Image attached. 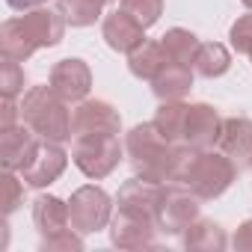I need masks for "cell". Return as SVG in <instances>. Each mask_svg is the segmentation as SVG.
I'll use <instances>...</instances> for the list:
<instances>
[{
  "label": "cell",
  "mask_w": 252,
  "mask_h": 252,
  "mask_svg": "<svg viewBox=\"0 0 252 252\" xmlns=\"http://www.w3.org/2000/svg\"><path fill=\"white\" fill-rule=\"evenodd\" d=\"M237 178V166L225 152L214 149H193L187 143H175L172 152V172L169 181L184 184L190 193H196L202 202L220 199L231 181Z\"/></svg>",
  "instance_id": "cell-1"
},
{
  "label": "cell",
  "mask_w": 252,
  "mask_h": 252,
  "mask_svg": "<svg viewBox=\"0 0 252 252\" xmlns=\"http://www.w3.org/2000/svg\"><path fill=\"white\" fill-rule=\"evenodd\" d=\"M65 15L48 6L30 9L18 18H9L0 27V54L6 60H30L39 48H54L65 36Z\"/></svg>",
  "instance_id": "cell-2"
},
{
  "label": "cell",
  "mask_w": 252,
  "mask_h": 252,
  "mask_svg": "<svg viewBox=\"0 0 252 252\" xmlns=\"http://www.w3.org/2000/svg\"><path fill=\"white\" fill-rule=\"evenodd\" d=\"M21 122L30 125L39 140L65 143L71 140V110L63 95L54 92V86H33L24 92L21 101Z\"/></svg>",
  "instance_id": "cell-3"
},
{
  "label": "cell",
  "mask_w": 252,
  "mask_h": 252,
  "mask_svg": "<svg viewBox=\"0 0 252 252\" xmlns=\"http://www.w3.org/2000/svg\"><path fill=\"white\" fill-rule=\"evenodd\" d=\"M125 152H128V160H131L137 178L155 181V184H166L169 181L175 143H169L155 128V122L131 128L128 137H125Z\"/></svg>",
  "instance_id": "cell-4"
},
{
  "label": "cell",
  "mask_w": 252,
  "mask_h": 252,
  "mask_svg": "<svg viewBox=\"0 0 252 252\" xmlns=\"http://www.w3.org/2000/svg\"><path fill=\"white\" fill-rule=\"evenodd\" d=\"M71 160L74 166L86 175V178H107L119 160H122V143L119 134H89V137H74V149H71Z\"/></svg>",
  "instance_id": "cell-5"
},
{
  "label": "cell",
  "mask_w": 252,
  "mask_h": 252,
  "mask_svg": "<svg viewBox=\"0 0 252 252\" xmlns=\"http://www.w3.org/2000/svg\"><path fill=\"white\" fill-rule=\"evenodd\" d=\"M68 217H71V228L80 234H95L101 228L110 225L113 220V199L107 196V190L86 184L77 187L68 199Z\"/></svg>",
  "instance_id": "cell-6"
},
{
  "label": "cell",
  "mask_w": 252,
  "mask_h": 252,
  "mask_svg": "<svg viewBox=\"0 0 252 252\" xmlns=\"http://www.w3.org/2000/svg\"><path fill=\"white\" fill-rule=\"evenodd\" d=\"M160 231L158 217L140 208L119 205L116 217L110 220V240L119 249H146L155 246V234Z\"/></svg>",
  "instance_id": "cell-7"
},
{
  "label": "cell",
  "mask_w": 252,
  "mask_h": 252,
  "mask_svg": "<svg viewBox=\"0 0 252 252\" xmlns=\"http://www.w3.org/2000/svg\"><path fill=\"white\" fill-rule=\"evenodd\" d=\"M199 196L190 193L184 184L166 181L158 205V225L163 234H184L199 220Z\"/></svg>",
  "instance_id": "cell-8"
},
{
  "label": "cell",
  "mask_w": 252,
  "mask_h": 252,
  "mask_svg": "<svg viewBox=\"0 0 252 252\" xmlns=\"http://www.w3.org/2000/svg\"><path fill=\"white\" fill-rule=\"evenodd\" d=\"M122 131V116L110 101L101 98H83L77 110L71 113V134L89 137V134H119ZM71 137V140H74Z\"/></svg>",
  "instance_id": "cell-9"
},
{
  "label": "cell",
  "mask_w": 252,
  "mask_h": 252,
  "mask_svg": "<svg viewBox=\"0 0 252 252\" xmlns=\"http://www.w3.org/2000/svg\"><path fill=\"white\" fill-rule=\"evenodd\" d=\"M39 152V137L30 125H9L0 128V163L3 172H21Z\"/></svg>",
  "instance_id": "cell-10"
},
{
  "label": "cell",
  "mask_w": 252,
  "mask_h": 252,
  "mask_svg": "<svg viewBox=\"0 0 252 252\" xmlns=\"http://www.w3.org/2000/svg\"><path fill=\"white\" fill-rule=\"evenodd\" d=\"M65 166H68V155H65L63 143L42 140L36 158L21 169V178H24V184H30V187H48V184H54V181L65 172Z\"/></svg>",
  "instance_id": "cell-11"
},
{
  "label": "cell",
  "mask_w": 252,
  "mask_h": 252,
  "mask_svg": "<svg viewBox=\"0 0 252 252\" xmlns=\"http://www.w3.org/2000/svg\"><path fill=\"white\" fill-rule=\"evenodd\" d=\"M222 134V119L211 104H190L184 119V137L181 143L193 149H214Z\"/></svg>",
  "instance_id": "cell-12"
},
{
  "label": "cell",
  "mask_w": 252,
  "mask_h": 252,
  "mask_svg": "<svg viewBox=\"0 0 252 252\" xmlns=\"http://www.w3.org/2000/svg\"><path fill=\"white\" fill-rule=\"evenodd\" d=\"M51 86L57 95H63L68 104L83 101L92 89V71L83 60H60L51 71Z\"/></svg>",
  "instance_id": "cell-13"
},
{
  "label": "cell",
  "mask_w": 252,
  "mask_h": 252,
  "mask_svg": "<svg viewBox=\"0 0 252 252\" xmlns=\"http://www.w3.org/2000/svg\"><path fill=\"white\" fill-rule=\"evenodd\" d=\"M101 33H104V42H107L116 54H134V51L146 42V27H143L134 15H128L125 9L110 12V15L104 18Z\"/></svg>",
  "instance_id": "cell-14"
},
{
  "label": "cell",
  "mask_w": 252,
  "mask_h": 252,
  "mask_svg": "<svg viewBox=\"0 0 252 252\" xmlns=\"http://www.w3.org/2000/svg\"><path fill=\"white\" fill-rule=\"evenodd\" d=\"M152 89L160 101H181L193 89V65H181L169 60L152 80Z\"/></svg>",
  "instance_id": "cell-15"
},
{
  "label": "cell",
  "mask_w": 252,
  "mask_h": 252,
  "mask_svg": "<svg viewBox=\"0 0 252 252\" xmlns=\"http://www.w3.org/2000/svg\"><path fill=\"white\" fill-rule=\"evenodd\" d=\"M33 222H36V228H39L42 237H54V234L65 231L71 225L68 202H63L57 196H39L33 202Z\"/></svg>",
  "instance_id": "cell-16"
},
{
  "label": "cell",
  "mask_w": 252,
  "mask_h": 252,
  "mask_svg": "<svg viewBox=\"0 0 252 252\" xmlns=\"http://www.w3.org/2000/svg\"><path fill=\"white\" fill-rule=\"evenodd\" d=\"M220 152H225L231 160L237 158H249L252 155V119L243 116H231L222 119V134H220Z\"/></svg>",
  "instance_id": "cell-17"
},
{
  "label": "cell",
  "mask_w": 252,
  "mask_h": 252,
  "mask_svg": "<svg viewBox=\"0 0 252 252\" xmlns=\"http://www.w3.org/2000/svg\"><path fill=\"white\" fill-rule=\"evenodd\" d=\"M169 63V54H166V48H163V42H143L134 54H128V68H131V74L134 77H140V80H155L158 77V71L163 68Z\"/></svg>",
  "instance_id": "cell-18"
},
{
  "label": "cell",
  "mask_w": 252,
  "mask_h": 252,
  "mask_svg": "<svg viewBox=\"0 0 252 252\" xmlns=\"http://www.w3.org/2000/svg\"><path fill=\"white\" fill-rule=\"evenodd\" d=\"M184 249H190V252H222L225 249V231L214 222V220H196L184 234Z\"/></svg>",
  "instance_id": "cell-19"
},
{
  "label": "cell",
  "mask_w": 252,
  "mask_h": 252,
  "mask_svg": "<svg viewBox=\"0 0 252 252\" xmlns=\"http://www.w3.org/2000/svg\"><path fill=\"white\" fill-rule=\"evenodd\" d=\"M228 65H231V54H228L225 45H220V42H202L199 45L196 60H193V68L202 77H208V80L222 77L228 71Z\"/></svg>",
  "instance_id": "cell-20"
},
{
  "label": "cell",
  "mask_w": 252,
  "mask_h": 252,
  "mask_svg": "<svg viewBox=\"0 0 252 252\" xmlns=\"http://www.w3.org/2000/svg\"><path fill=\"white\" fill-rule=\"evenodd\" d=\"M187 107L184 101H163L155 113V128L169 140V143H181L184 137V119H187Z\"/></svg>",
  "instance_id": "cell-21"
},
{
  "label": "cell",
  "mask_w": 252,
  "mask_h": 252,
  "mask_svg": "<svg viewBox=\"0 0 252 252\" xmlns=\"http://www.w3.org/2000/svg\"><path fill=\"white\" fill-rule=\"evenodd\" d=\"M160 42H163L169 60H172V63H181V65H193L196 51H199V45H202V42H199L190 30H184V27H172V30H166Z\"/></svg>",
  "instance_id": "cell-22"
},
{
  "label": "cell",
  "mask_w": 252,
  "mask_h": 252,
  "mask_svg": "<svg viewBox=\"0 0 252 252\" xmlns=\"http://www.w3.org/2000/svg\"><path fill=\"white\" fill-rule=\"evenodd\" d=\"M107 3L104 0H60V12L71 27H89L101 18V9Z\"/></svg>",
  "instance_id": "cell-23"
},
{
  "label": "cell",
  "mask_w": 252,
  "mask_h": 252,
  "mask_svg": "<svg viewBox=\"0 0 252 252\" xmlns=\"http://www.w3.org/2000/svg\"><path fill=\"white\" fill-rule=\"evenodd\" d=\"M119 3H122V9L128 15H134L146 30L152 24H158V18L163 12V0H119Z\"/></svg>",
  "instance_id": "cell-24"
},
{
  "label": "cell",
  "mask_w": 252,
  "mask_h": 252,
  "mask_svg": "<svg viewBox=\"0 0 252 252\" xmlns=\"http://www.w3.org/2000/svg\"><path fill=\"white\" fill-rule=\"evenodd\" d=\"M0 92L3 98H18L24 92V68L18 65V60H6L0 65Z\"/></svg>",
  "instance_id": "cell-25"
},
{
  "label": "cell",
  "mask_w": 252,
  "mask_h": 252,
  "mask_svg": "<svg viewBox=\"0 0 252 252\" xmlns=\"http://www.w3.org/2000/svg\"><path fill=\"white\" fill-rule=\"evenodd\" d=\"M228 39H231V48L243 57H252V12L249 15H240L231 30H228Z\"/></svg>",
  "instance_id": "cell-26"
},
{
  "label": "cell",
  "mask_w": 252,
  "mask_h": 252,
  "mask_svg": "<svg viewBox=\"0 0 252 252\" xmlns=\"http://www.w3.org/2000/svg\"><path fill=\"white\" fill-rule=\"evenodd\" d=\"M83 249V237L80 231H60L54 237H42V252H80Z\"/></svg>",
  "instance_id": "cell-27"
},
{
  "label": "cell",
  "mask_w": 252,
  "mask_h": 252,
  "mask_svg": "<svg viewBox=\"0 0 252 252\" xmlns=\"http://www.w3.org/2000/svg\"><path fill=\"white\" fill-rule=\"evenodd\" d=\"M3 187H6V202H3V211H6V214H12V211L21 205L24 187H21V181L15 178V172H3Z\"/></svg>",
  "instance_id": "cell-28"
},
{
  "label": "cell",
  "mask_w": 252,
  "mask_h": 252,
  "mask_svg": "<svg viewBox=\"0 0 252 252\" xmlns=\"http://www.w3.org/2000/svg\"><path fill=\"white\" fill-rule=\"evenodd\" d=\"M231 246L240 249V252H252V220H243L240 222V228L231 237Z\"/></svg>",
  "instance_id": "cell-29"
},
{
  "label": "cell",
  "mask_w": 252,
  "mask_h": 252,
  "mask_svg": "<svg viewBox=\"0 0 252 252\" xmlns=\"http://www.w3.org/2000/svg\"><path fill=\"white\" fill-rule=\"evenodd\" d=\"M21 116V107L15 104V98H3V113H0V128H9V125H18L15 119Z\"/></svg>",
  "instance_id": "cell-30"
},
{
  "label": "cell",
  "mask_w": 252,
  "mask_h": 252,
  "mask_svg": "<svg viewBox=\"0 0 252 252\" xmlns=\"http://www.w3.org/2000/svg\"><path fill=\"white\" fill-rule=\"evenodd\" d=\"M6 3H9L15 12H30V9H39V6H45L48 0H6Z\"/></svg>",
  "instance_id": "cell-31"
},
{
  "label": "cell",
  "mask_w": 252,
  "mask_h": 252,
  "mask_svg": "<svg viewBox=\"0 0 252 252\" xmlns=\"http://www.w3.org/2000/svg\"><path fill=\"white\" fill-rule=\"evenodd\" d=\"M240 3H243V6H246V9H252V0H240Z\"/></svg>",
  "instance_id": "cell-32"
},
{
  "label": "cell",
  "mask_w": 252,
  "mask_h": 252,
  "mask_svg": "<svg viewBox=\"0 0 252 252\" xmlns=\"http://www.w3.org/2000/svg\"><path fill=\"white\" fill-rule=\"evenodd\" d=\"M104 3H116V0H104Z\"/></svg>",
  "instance_id": "cell-33"
},
{
  "label": "cell",
  "mask_w": 252,
  "mask_h": 252,
  "mask_svg": "<svg viewBox=\"0 0 252 252\" xmlns=\"http://www.w3.org/2000/svg\"><path fill=\"white\" fill-rule=\"evenodd\" d=\"M249 166H252V155H249Z\"/></svg>",
  "instance_id": "cell-34"
},
{
  "label": "cell",
  "mask_w": 252,
  "mask_h": 252,
  "mask_svg": "<svg viewBox=\"0 0 252 252\" xmlns=\"http://www.w3.org/2000/svg\"><path fill=\"white\" fill-rule=\"evenodd\" d=\"M249 60H252V57H249Z\"/></svg>",
  "instance_id": "cell-35"
}]
</instances>
